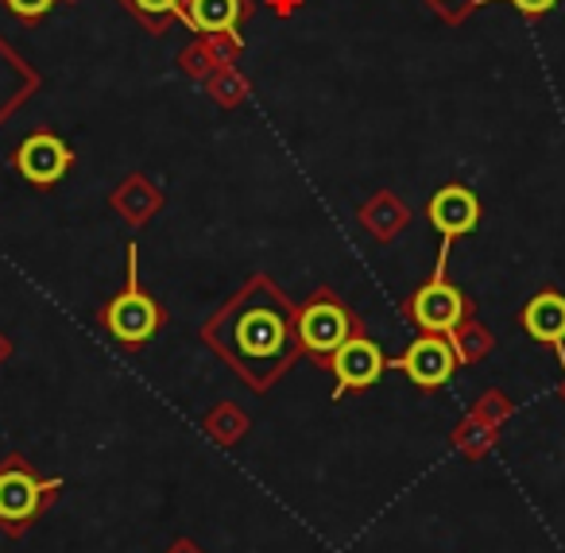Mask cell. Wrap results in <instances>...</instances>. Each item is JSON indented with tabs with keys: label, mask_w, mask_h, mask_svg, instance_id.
<instances>
[{
	"label": "cell",
	"mask_w": 565,
	"mask_h": 553,
	"mask_svg": "<svg viewBox=\"0 0 565 553\" xmlns=\"http://www.w3.org/2000/svg\"><path fill=\"white\" fill-rule=\"evenodd\" d=\"M128 17H136L143 24V32L151 35H167L171 24L179 20V4L182 0H117Z\"/></svg>",
	"instance_id": "19"
},
{
	"label": "cell",
	"mask_w": 565,
	"mask_h": 553,
	"mask_svg": "<svg viewBox=\"0 0 565 553\" xmlns=\"http://www.w3.org/2000/svg\"><path fill=\"white\" fill-rule=\"evenodd\" d=\"M446 267H449V256H438V267H434L430 279L403 302V318H407L411 326H418V333L449 337L461 321H469L472 313H477V302H472L457 283H449Z\"/></svg>",
	"instance_id": "5"
},
{
	"label": "cell",
	"mask_w": 565,
	"mask_h": 553,
	"mask_svg": "<svg viewBox=\"0 0 565 553\" xmlns=\"http://www.w3.org/2000/svg\"><path fill=\"white\" fill-rule=\"evenodd\" d=\"M97 326H102L125 352H140L143 344L167 326L163 302H156L140 283V252H136V244H128L125 287L97 310Z\"/></svg>",
	"instance_id": "3"
},
{
	"label": "cell",
	"mask_w": 565,
	"mask_h": 553,
	"mask_svg": "<svg viewBox=\"0 0 565 553\" xmlns=\"http://www.w3.org/2000/svg\"><path fill=\"white\" fill-rule=\"evenodd\" d=\"M9 4L12 17H20L24 24H35V20H43L51 9H55L58 0H4Z\"/></svg>",
	"instance_id": "24"
},
{
	"label": "cell",
	"mask_w": 565,
	"mask_h": 553,
	"mask_svg": "<svg viewBox=\"0 0 565 553\" xmlns=\"http://www.w3.org/2000/svg\"><path fill=\"white\" fill-rule=\"evenodd\" d=\"M163 202H167L163 190H159L143 171L125 174V179H120L117 187H113V194H109V210L117 213L128 228L151 225V221L159 217V210H163Z\"/></svg>",
	"instance_id": "12"
},
{
	"label": "cell",
	"mask_w": 565,
	"mask_h": 553,
	"mask_svg": "<svg viewBox=\"0 0 565 553\" xmlns=\"http://www.w3.org/2000/svg\"><path fill=\"white\" fill-rule=\"evenodd\" d=\"M12 167H17L20 179L32 182L35 190H51L71 174L74 151L63 136H55V132L43 128V132H32L24 143H20L17 156H12Z\"/></svg>",
	"instance_id": "8"
},
{
	"label": "cell",
	"mask_w": 565,
	"mask_h": 553,
	"mask_svg": "<svg viewBox=\"0 0 565 553\" xmlns=\"http://www.w3.org/2000/svg\"><path fill=\"white\" fill-rule=\"evenodd\" d=\"M557 395H562V403H565V380H562V383H557Z\"/></svg>",
	"instance_id": "29"
},
{
	"label": "cell",
	"mask_w": 565,
	"mask_h": 553,
	"mask_svg": "<svg viewBox=\"0 0 565 553\" xmlns=\"http://www.w3.org/2000/svg\"><path fill=\"white\" fill-rule=\"evenodd\" d=\"M202 40H205V47L213 51V59H217L221 66H233L236 59H241V51H244L241 32H213V35H202Z\"/></svg>",
	"instance_id": "23"
},
{
	"label": "cell",
	"mask_w": 565,
	"mask_h": 553,
	"mask_svg": "<svg viewBox=\"0 0 565 553\" xmlns=\"http://www.w3.org/2000/svg\"><path fill=\"white\" fill-rule=\"evenodd\" d=\"M356 221H361V228L376 244H392L411 228V205L403 202L395 190H376V194L356 210Z\"/></svg>",
	"instance_id": "13"
},
{
	"label": "cell",
	"mask_w": 565,
	"mask_h": 553,
	"mask_svg": "<svg viewBox=\"0 0 565 553\" xmlns=\"http://www.w3.org/2000/svg\"><path fill=\"white\" fill-rule=\"evenodd\" d=\"M12 349H17V344H12V337L4 333V329H0V368H4L12 360Z\"/></svg>",
	"instance_id": "28"
},
{
	"label": "cell",
	"mask_w": 565,
	"mask_h": 553,
	"mask_svg": "<svg viewBox=\"0 0 565 553\" xmlns=\"http://www.w3.org/2000/svg\"><path fill=\"white\" fill-rule=\"evenodd\" d=\"M472 414L503 429L511 418H515V403H511V398L503 395L500 387H488V391H480V398H477V403H472Z\"/></svg>",
	"instance_id": "21"
},
{
	"label": "cell",
	"mask_w": 565,
	"mask_h": 553,
	"mask_svg": "<svg viewBox=\"0 0 565 553\" xmlns=\"http://www.w3.org/2000/svg\"><path fill=\"white\" fill-rule=\"evenodd\" d=\"M326 372L333 375V398L361 395V391L376 387L387 372V357L380 349V341H372L369 333H353L330 360H326Z\"/></svg>",
	"instance_id": "6"
},
{
	"label": "cell",
	"mask_w": 565,
	"mask_h": 553,
	"mask_svg": "<svg viewBox=\"0 0 565 553\" xmlns=\"http://www.w3.org/2000/svg\"><path fill=\"white\" fill-rule=\"evenodd\" d=\"M423 4L438 20H446V24H465L472 12L484 9V4H492V0H423Z\"/></svg>",
	"instance_id": "22"
},
{
	"label": "cell",
	"mask_w": 565,
	"mask_h": 553,
	"mask_svg": "<svg viewBox=\"0 0 565 553\" xmlns=\"http://www.w3.org/2000/svg\"><path fill=\"white\" fill-rule=\"evenodd\" d=\"M63 488V476L40 472L24 453H4L0 457V534L24 538L55 507Z\"/></svg>",
	"instance_id": "2"
},
{
	"label": "cell",
	"mask_w": 565,
	"mask_h": 553,
	"mask_svg": "<svg viewBox=\"0 0 565 553\" xmlns=\"http://www.w3.org/2000/svg\"><path fill=\"white\" fill-rule=\"evenodd\" d=\"M252 429V414L244 411L241 403H233V398H225V403H217L210 414L202 418V434L210 437L217 449H236V445L248 437Z\"/></svg>",
	"instance_id": "15"
},
{
	"label": "cell",
	"mask_w": 565,
	"mask_h": 553,
	"mask_svg": "<svg viewBox=\"0 0 565 553\" xmlns=\"http://www.w3.org/2000/svg\"><path fill=\"white\" fill-rule=\"evenodd\" d=\"M449 442H454V449L461 453V457L480 460V457H488V453L495 449V442H500V426H492V422L477 418V414L469 411V414H465V418L454 426Z\"/></svg>",
	"instance_id": "16"
},
{
	"label": "cell",
	"mask_w": 565,
	"mask_h": 553,
	"mask_svg": "<svg viewBox=\"0 0 565 553\" xmlns=\"http://www.w3.org/2000/svg\"><path fill=\"white\" fill-rule=\"evenodd\" d=\"M508 4H515V9L523 12L526 20H542L550 9H557L562 0H508Z\"/></svg>",
	"instance_id": "25"
},
{
	"label": "cell",
	"mask_w": 565,
	"mask_h": 553,
	"mask_svg": "<svg viewBox=\"0 0 565 553\" xmlns=\"http://www.w3.org/2000/svg\"><path fill=\"white\" fill-rule=\"evenodd\" d=\"M179 71L186 74V78H194V82H205L213 71H221V63L213 59V51L205 47L202 35H198V40H190L186 47L179 51Z\"/></svg>",
	"instance_id": "20"
},
{
	"label": "cell",
	"mask_w": 565,
	"mask_h": 553,
	"mask_svg": "<svg viewBox=\"0 0 565 553\" xmlns=\"http://www.w3.org/2000/svg\"><path fill=\"white\" fill-rule=\"evenodd\" d=\"M58 4H82V0H58Z\"/></svg>",
	"instance_id": "30"
},
{
	"label": "cell",
	"mask_w": 565,
	"mask_h": 553,
	"mask_svg": "<svg viewBox=\"0 0 565 553\" xmlns=\"http://www.w3.org/2000/svg\"><path fill=\"white\" fill-rule=\"evenodd\" d=\"M202 86H205V94H210V102L217 105V109H241V105L248 102V94H252V82L244 78L236 63L213 71Z\"/></svg>",
	"instance_id": "18"
},
{
	"label": "cell",
	"mask_w": 565,
	"mask_h": 553,
	"mask_svg": "<svg viewBox=\"0 0 565 553\" xmlns=\"http://www.w3.org/2000/svg\"><path fill=\"white\" fill-rule=\"evenodd\" d=\"M264 4H267V9H271L279 20H287V17H295V12H299L302 4H307V0H264Z\"/></svg>",
	"instance_id": "26"
},
{
	"label": "cell",
	"mask_w": 565,
	"mask_h": 553,
	"mask_svg": "<svg viewBox=\"0 0 565 553\" xmlns=\"http://www.w3.org/2000/svg\"><path fill=\"white\" fill-rule=\"evenodd\" d=\"M387 364L399 368V372L407 375V380L415 383L418 391H441L457 375L461 360H457V352H454V344H449V337H441V333H418L415 341H411L407 349H403L395 360H387Z\"/></svg>",
	"instance_id": "7"
},
{
	"label": "cell",
	"mask_w": 565,
	"mask_h": 553,
	"mask_svg": "<svg viewBox=\"0 0 565 553\" xmlns=\"http://www.w3.org/2000/svg\"><path fill=\"white\" fill-rule=\"evenodd\" d=\"M361 318L356 310L338 298V290L318 287L307 302H299V341H302V357H310L315 364H326L341 344L353 333H361Z\"/></svg>",
	"instance_id": "4"
},
{
	"label": "cell",
	"mask_w": 565,
	"mask_h": 553,
	"mask_svg": "<svg viewBox=\"0 0 565 553\" xmlns=\"http://www.w3.org/2000/svg\"><path fill=\"white\" fill-rule=\"evenodd\" d=\"M519 329H523L531 341L546 344L565 368V295L562 290L546 287L534 298H526L523 310H519Z\"/></svg>",
	"instance_id": "10"
},
{
	"label": "cell",
	"mask_w": 565,
	"mask_h": 553,
	"mask_svg": "<svg viewBox=\"0 0 565 553\" xmlns=\"http://www.w3.org/2000/svg\"><path fill=\"white\" fill-rule=\"evenodd\" d=\"M252 17V0H182L179 20L198 35L236 32Z\"/></svg>",
	"instance_id": "14"
},
{
	"label": "cell",
	"mask_w": 565,
	"mask_h": 553,
	"mask_svg": "<svg viewBox=\"0 0 565 553\" xmlns=\"http://www.w3.org/2000/svg\"><path fill=\"white\" fill-rule=\"evenodd\" d=\"M449 344H454L461 368H472V364H480V360L492 357L495 337H492V329H488L484 321H477V313H472L469 321H461V326L449 333Z\"/></svg>",
	"instance_id": "17"
},
{
	"label": "cell",
	"mask_w": 565,
	"mask_h": 553,
	"mask_svg": "<svg viewBox=\"0 0 565 553\" xmlns=\"http://www.w3.org/2000/svg\"><path fill=\"white\" fill-rule=\"evenodd\" d=\"M426 217H430L434 233H441L438 256H449V252H454V244L461 241V236L477 233V225H480V198L472 194L469 187H461V182H446V187H441L438 194L426 202Z\"/></svg>",
	"instance_id": "9"
},
{
	"label": "cell",
	"mask_w": 565,
	"mask_h": 553,
	"mask_svg": "<svg viewBox=\"0 0 565 553\" xmlns=\"http://www.w3.org/2000/svg\"><path fill=\"white\" fill-rule=\"evenodd\" d=\"M43 89V74L0 35V125H9Z\"/></svg>",
	"instance_id": "11"
},
{
	"label": "cell",
	"mask_w": 565,
	"mask_h": 553,
	"mask_svg": "<svg viewBox=\"0 0 565 553\" xmlns=\"http://www.w3.org/2000/svg\"><path fill=\"white\" fill-rule=\"evenodd\" d=\"M202 344L252 391L267 395L302 360L299 302L256 272L202 321Z\"/></svg>",
	"instance_id": "1"
},
{
	"label": "cell",
	"mask_w": 565,
	"mask_h": 553,
	"mask_svg": "<svg viewBox=\"0 0 565 553\" xmlns=\"http://www.w3.org/2000/svg\"><path fill=\"white\" fill-rule=\"evenodd\" d=\"M163 553H205V550H202V545L194 542V538H186V534H182V538H174V542L167 545Z\"/></svg>",
	"instance_id": "27"
}]
</instances>
